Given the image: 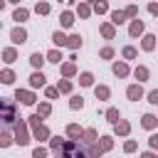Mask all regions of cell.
<instances>
[{
    "label": "cell",
    "mask_w": 158,
    "mask_h": 158,
    "mask_svg": "<svg viewBox=\"0 0 158 158\" xmlns=\"http://www.w3.org/2000/svg\"><path fill=\"white\" fill-rule=\"evenodd\" d=\"M54 156L57 158H89L86 156V146L81 143V141H64L62 143V148L59 151H54Z\"/></svg>",
    "instance_id": "obj_1"
},
{
    "label": "cell",
    "mask_w": 158,
    "mask_h": 158,
    "mask_svg": "<svg viewBox=\"0 0 158 158\" xmlns=\"http://www.w3.org/2000/svg\"><path fill=\"white\" fill-rule=\"evenodd\" d=\"M15 121H17V106L10 99H2L0 96V131L15 126Z\"/></svg>",
    "instance_id": "obj_2"
},
{
    "label": "cell",
    "mask_w": 158,
    "mask_h": 158,
    "mask_svg": "<svg viewBox=\"0 0 158 158\" xmlns=\"http://www.w3.org/2000/svg\"><path fill=\"white\" fill-rule=\"evenodd\" d=\"M15 143H17V146H27V143H30L27 121H15Z\"/></svg>",
    "instance_id": "obj_3"
},
{
    "label": "cell",
    "mask_w": 158,
    "mask_h": 158,
    "mask_svg": "<svg viewBox=\"0 0 158 158\" xmlns=\"http://www.w3.org/2000/svg\"><path fill=\"white\" fill-rule=\"evenodd\" d=\"M15 99H17L22 106H35V101H37V96H35L30 89H15Z\"/></svg>",
    "instance_id": "obj_4"
},
{
    "label": "cell",
    "mask_w": 158,
    "mask_h": 158,
    "mask_svg": "<svg viewBox=\"0 0 158 158\" xmlns=\"http://www.w3.org/2000/svg\"><path fill=\"white\" fill-rule=\"evenodd\" d=\"M143 30H146V25H143V20H131V25H128V37H141L143 35Z\"/></svg>",
    "instance_id": "obj_5"
},
{
    "label": "cell",
    "mask_w": 158,
    "mask_h": 158,
    "mask_svg": "<svg viewBox=\"0 0 158 158\" xmlns=\"http://www.w3.org/2000/svg\"><path fill=\"white\" fill-rule=\"evenodd\" d=\"M10 40H12V44H25V42H27V32H25L22 27H12Z\"/></svg>",
    "instance_id": "obj_6"
},
{
    "label": "cell",
    "mask_w": 158,
    "mask_h": 158,
    "mask_svg": "<svg viewBox=\"0 0 158 158\" xmlns=\"http://www.w3.org/2000/svg\"><path fill=\"white\" fill-rule=\"evenodd\" d=\"M44 84H47V77L35 69V72L30 74V86H32V89H40V86H44Z\"/></svg>",
    "instance_id": "obj_7"
},
{
    "label": "cell",
    "mask_w": 158,
    "mask_h": 158,
    "mask_svg": "<svg viewBox=\"0 0 158 158\" xmlns=\"http://www.w3.org/2000/svg\"><path fill=\"white\" fill-rule=\"evenodd\" d=\"M126 96H128V101H138V99H143V86H141V84H131V86L126 89Z\"/></svg>",
    "instance_id": "obj_8"
},
{
    "label": "cell",
    "mask_w": 158,
    "mask_h": 158,
    "mask_svg": "<svg viewBox=\"0 0 158 158\" xmlns=\"http://www.w3.org/2000/svg\"><path fill=\"white\" fill-rule=\"evenodd\" d=\"M114 133H116V136H128V133H131V123H128L126 118H118V121L114 123Z\"/></svg>",
    "instance_id": "obj_9"
},
{
    "label": "cell",
    "mask_w": 158,
    "mask_h": 158,
    "mask_svg": "<svg viewBox=\"0 0 158 158\" xmlns=\"http://www.w3.org/2000/svg\"><path fill=\"white\" fill-rule=\"evenodd\" d=\"M32 136H35L37 141H49V136H52V133H49V128H47L44 123H37V126L32 128Z\"/></svg>",
    "instance_id": "obj_10"
},
{
    "label": "cell",
    "mask_w": 158,
    "mask_h": 158,
    "mask_svg": "<svg viewBox=\"0 0 158 158\" xmlns=\"http://www.w3.org/2000/svg\"><path fill=\"white\" fill-rule=\"evenodd\" d=\"M84 146H91V143H96L99 141V133H96V128H84V133H81V138H79Z\"/></svg>",
    "instance_id": "obj_11"
},
{
    "label": "cell",
    "mask_w": 158,
    "mask_h": 158,
    "mask_svg": "<svg viewBox=\"0 0 158 158\" xmlns=\"http://www.w3.org/2000/svg\"><path fill=\"white\" fill-rule=\"evenodd\" d=\"M141 126L148 128V131H153V128L158 126V116H153V114H143V116H141Z\"/></svg>",
    "instance_id": "obj_12"
},
{
    "label": "cell",
    "mask_w": 158,
    "mask_h": 158,
    "mask_svg": "<svg viewBox=\"0 0 158 158\" xmlns=\"http://www.w3.org/2000/svg\"><path fill=\"white\" fill-rule=\"evenodd\" d=\"M94 96H96L99 101H106V99L111 96V89H109L106 84H99V86H94Z\"/></svg>",
    "instance_id": "obj_13"
},
{
    "label": "cell",
    "mask_w": 158,
    "mask_h": 158,
    "mask_svg": "<svg viewBox=\"0 0 158 158\" xmlns=\"http://www.w3.org/2000/svg\"><path fill=\"white\" fill-rule=\"evenodd\" d=\"M81 133H84V128H81L79 123H69V126H67V136H69L72 141H79Z\"/></svg>",
    "instance_id": "obj_14"
},
{
    "label": "cell",
    "mask_w": 158,
    "mask_h": 158,
    "mask_svg": "<svg viewBox=\"0 0 158 158\" xmlns=\"http://www.w3.org/2000/svg\"><path fill=\"white\" fill-rule=\"evenodd\" d=\"M30 64H32L37 72H42V64H44V54H42V52H32V54H30Z\"/></svg>",
    "instance_id": "obj_15"
},
{
    "label": "cell",
    "mask_w": 158,
    "mask_h": 158,
    "mask_svg": "<svg viewBox=\"0 0 158 158\" xmlns=\"http://www.w3.org/2000/svg\"><path fill=\"white\" fill-rule=\"evenodd\" d=\"M111 69H114V74H116V77H121V79H123V77H128V72H131L126 62H114V67H111Z\"/></svg>",
    "instance_id": "obj_16"
},
{
    "label": "cell",
    "mask_w": 158,
    "mask_h": 158,
    "mask_svg": "<svg viewBox=\"0 0 158 158\" xmlns=\"http://www.w3.org/2000/svg\"><path fill=\"white\" fill-rule=\"evenodd\" d=\"M99 32H101L106 40H114V37H116V27H114L111 22H104V25L99 27Z\"/></svg>",
    "instance_id": "obj_17"
},
{
    "label": "cell",
    "mask_w": 158,
    "mask_h": 158,
    "mask_svg": "<svg viewBox=\"0 0 158 158\" xmlns=\"http://www.w3.org/2000/svg\"><path fill=\"white\" fill-rule=\"evenodd\" d=\"M141 47H143L146 52L156 49V35H143V37H141Z\"/></svg>",
    "instance_id": "obj_18"
},
{
    "label": "cell",
    "mask_w": 158,
    "mask_h": 158,
    "mask_svg": "<svg viewBox=\"0 0 158 158\" xmlns=\"http://www.w3.org/2000/svg\"><path fill=\"white\" fill-rule=\"evenodd\" d=\"M64 57H62V49H49L47 54H44V62H52V64H59Z\"/></svg>",
    "instance_id": "obj_19"
},
{
    "label": "cell",
    "mask_w": 158,
    "mask_h": 158,
    "mask_svg": "<svg viewBox=\"0 0 158 158\" xmlns=\"http://www.w3.org/2000/svg\"><path fill=\"white\" fill-rule=\"evenodd\" d=\"M133 77H136V79H138V84H141V81H146V79L151 77V72H148V67H143V64H138V67L133 69Z\"/></svg>",
    "instance_id": "obj_20"
},
{
    "label": "cell",
    "mask_w": 158,
    "mask_h": 158,
    "mask_svg": "<svg viewBox=\"0 0 158 158\" xmlns=\"http://www.w3.org/2000/svg\"><path fill=\"white\" fill-rule=\"evenodd\" d=\"M109 17H111V25H114V27L126 22V17H123V10H111V12H109Z\"/></svg>",
    "instance_id": "obj_21"
},
{
    "label": "cell",
    "mask_w": 158,
    "mask_h": 158,
    "mask_svg": "<svg viewBox=\"0 0 158 158\" xmlns=\"http://www.w3.org/2000/svg\"><path fill=\"white\" fill-rule=\"evenodd\" d=\"M27 17H30V10H25V7H17V10L12 12V20H15L17 25H20V22H25Z\"/></svg>",
    "instance_id": "obj_22"
},
{
    "label": "cell",
    "mask_w": 158,
    "mask_h": 158,
    "mask_svg": "<svg viewBox=\"0 0 158 158\" xmlns=\"http://www.w3.org/2000/svg\"><path fill=\"white\" fill-rule=\"evenodd\" d=\"M59 22H62V27H72V25H74V12L64 10V12L59 15Z\"/></svg>",
    "instance_id": "obj_23"
},
{
    "label": "cell",
    "mask_w": 158,
    "mask_h": 158,
    "mask_svg": "<svg viewBox=\"0 0 158 158\" xmlns=\"http://www.w3.org/2000/svg\"><path fill=\"white\" fill-rule=\"evenodd\" d=\"M17 59V52H15V47H7V49H2V62L5 64H12Z\"/></svg>",
    "instance_id": "obj_24"
},
{
    "label": "cell",
    "mask_w": 158,
    "mask_h": 158,
    "mask_svg": "<svg viewBox=\"0 0 158 158\" xmlns=\"http://www.w3.org/2000/svg\"><path fill=\"white\" fill-rule=\"evenodd\" d=\"M74 74H77L74 62H64V64H62V77H64V79H69V77H74Z\"/></svg>",
    "instance_id": "obj_25"
},
{
    "label": "cell",
    "mask_w": 158,
    "mask_h": 158,
    "mask_svg": "<svg viewBox=\"0 0 158 158\" xmlns=\"http://www.w3.org/2000/svg\"><path fill=\"white\" fill-rule=\"evenodd\" d=\"M91 12H96V15H104V12H109V2H106V0H96V2L91 5Z\"/></svg>",
    "instance_id": "obj_26"
},
{
    "label": "cell",
    "mask_w": 158,
    "mask_h": 158,
    "mask_svg": "<svg viewBox=\"0 0 158 158\" xmlns=\"http://www.w3.org/2000/svg\"><path fill=\"white\" fill-rule=\"evenodd\" d=\"M77 15H79L81 20H86V17L91 15V5H89V2H79V7H77Z\"/></svg>",
    "instance_id": "obj_27"
},
{
    "label": "cell",
    "mask_w": 158,
    "mask_h": 158,
    "mask_svg": "<svg viewBox=\"0 0 158 158\" xmlns=\"http://www.w3.org/2000/svg\"><path fill=\"white\" fill-rule=\"evenodd\" d=\"M52 42H54L57 47H67V35L57 30V32H52Z\"/></svg>",
    "instance_id": "obj_28"
},
{
    "label": "cell",
    "mask_w": 158,
    "mask_h": 158,
    "mask_svg": "<svg viewBox=\"0 0 158 158\" xmlns=\"http://www.w3.org/2000/svg\"><path fill=\"white\" fill-rule=\"evenodd\" d=\"M79 84L81 86H94V74L91 72H81L79 74Z\"/></svg>",
    "instance_id": "obj_29"
},
{
    "label": "cell",
    "mask_w": 158,
    "mask_h": 158,
    "mask_svg": "<svg viewBox=\"0 0 158 158\" xmlns=\"http://www.w3.org/2000/svg\"><path fill=\"white\" fill-rule=\"evenodd\" d=\"M57 91L59 94H72V81L69 79H59L57 81Z\"/></svg>",
    "instance_id": "obj_30"
},
{
    "label": "cell",
    "mask_w": 158,
    "mask_h": 158,
    "mask_svg": "<svg viewBox=\"0 0 158 158\" xmlns=\"http://www.w3.org/2000/svg\"><path fill=\"white\" fill-rule=\"evenodd\" d=\"M49 114H52V104H49V101H42V104L37 106V116L44 118V116H49Z\"/></svg>",
    "instance_id": "obj_31"
},
{
    "label": "cell",
    "mask_w": 158,
    "mask_h": 158,
    "mask_svg": "<svg viewBox=\"0 0 158 158\" xmlns=\"http://www.w3.org/2000/svg\"><path fill=\"white\" fill-rule=\"evenodd\" d=\"M96 143H99V148L106 153V151H111V146H114V138H111V136H101Z\"/></svg>",
    "instance_id": "obj_32"
},
{
    "label": "cell",
    "mask_w": 158,
    "mask_h": 158,
    "mask_svg": "<svg viewBox=\"0 0 158 158\" xmlns=\"http://www.w3.org/2000/svg\"><path fill=\"white\" fill-rule=\"evenodd\" d=\"M86 156H89V158H101L104 151L99 148V143H91V146H86Z\"/></svg>",
    "instance_id": "obj_33"
},
{
    "label": "cell",
    "mask_w": 158,
    "mask_h": 158,
    "mask_svg": "<svg viewBox=\"0 0 158 158\" xmlns=\"http://www.w3.org/2000/svg\"><path fill=\"white\" fill-rule=\"evenodd\" d=\"M12 141H15V138L7 133V128H2V131H0V148H7V146H12Z\"/></svg>",
    "instance_id": "obj_34"
},
{
    "label": "cell",
    "mask_w": 158,
    "mask_h": 158,
    "mask_svg": "<svg viewBox=\"0 0 158 158\" xmlns=\"http://www.w3.org/2000/svg\"><path fill=\"white\" fill-rule=\"evenodd\" d=\"M67 47H69V49H79V47H81V37H79V35H69V37H67Z\"/></svg>",
    "instance_id": "obj_35"
},
{
    "label": "cell",
    "mask_w": 158,
    "mask_h": 158,
    "mask_svg": "<svg viewBox=\"0 0 158 158\" xmlns=\"http://www.w3.org/2000/svg\"><path fill=\"white\" fill-rule=\"evenodd\" d=\"M121 54H123V59H136V57H138V52H136L133 44H126V47L121 49Z\"/></svg>",
    "instance_id": "obj_36"
},
{
    "label": "cell",
    "mask_w": 158,
    "mask_h": 158,
    "mask_svg": "<svg viewBox=\"0 0 158 158\" xmlns=\"http://www.w3.org/2000/svg\"><path fill=\"white\" fill-rule=\"evenodd\" d=\"M118 118H121V114H118V109H116V106H109V109H106V121H111V123H116Z\"/></svg>",
    "instance_id": "obj_37"
},
{
    "label": "cell",
    "mask_w": 158,
    "mask_h": 158,
    "mask_svg": "<svg viewBox=\"0 0 158 158\" xmlns=\"http://www.w3.org/2000/svg\"><path fill=\"white\" fill-rule=\"evenodd\" d=\"M0 81H2V84H12V81H15V72H12V69H2V72H0Z\"/></svg>",
    "instance_id": "obj_38"
},
{
    "label": "cell",
    "mask_w": 158,
    "mask_h": 158,
    "mask_svg": "<svg viewBox=\"0 0 158 158\" xmlns=\"http://www.w3.org/2000/svg\"><path fill=\"white\" fill-rule=\"evenodd\" d=\"M69 109H74V111L84 109V99H81V96H72V99H69Z\"/></svg>",
    "instance_id": "obj_39"
},
{
    "label": "cell",
    "mask_w": 158,
    "mask_h": 158,
    "mask_svg": "<svg viewBox=\"0 0 158 158\" xmlns=\"http://www.w3.org/2000/svg\"><path fill=\"white\" fill-rule=\"evenodd\" d=\"M62 143H64V138H62V136H49V148H52V151H59V148H62Z\"/></svg>",
    "instance_id": "obj_40"
},
{
    "label": "cell",
    "mask_w": 158,
    "mask_h": 158,
    "mask_svg": "<svg viewBox=\"0 0 158 158\" xmlns=\"http://www.w3.org/2000/svg\"><path fill=\"white\" fill-rule=\"evenodd\" d=\"M35 12H37V15H49V5H47V2H42V0H37Z\"/></svg>",
    "instance_id": "obj_41"
},
{
    "label": "cell",
    "mask_w": 158,
    "mask_h": 158,
    "mask_svg": "<svg viewBox=\"0 0 158 158\" xmlns=\"http://www.w3.org/2000/svg\"><path fill=\"white\" fill-rule=\"evenodd\" d=\"M123 17H131V20H136V17H138V7H136V5H128V7L123 10Z\"/></svg>",
    "instance_id": "obj_42"
},
{
    "label": "cell",
    "mask_w": 158,
    "mask_h": 158,
    "mask_svg": "<svg viewBox=\"0 0 158 158\" xmlns=\"http://www.w3.org/2000/svg\"><path fill=\"white\" fill-rule=\"evenodd\" d=\"M47 153H49V151H47L44 146H37V148L32 151V158H47Z\"/></svg>",
    "instance_id": "obj_43"
},
{
    "label": "cell",
    "mask_w": 158,
    "mask_h": 158,
    "mask_svg": "<svg viewBox=\"0 0 158 158\" xmlns=\"http://www.w3.org/2000/svg\"><path fill=\"white\" fill-rule=\"evenodd\" d=\"M99 57H101V59H111V57H114V47H101Z\"/></svg>",
    "instance_id": "obj_44"
},
{
    "label": "cell",
    "mask_w": 158,
    "mask_h": 158,
    "mask_svg": "<svg viewBox=\"0 0 158 158\" xmlns=\"http://www.w3.org/2000/svg\"><path fill=\"white\" fill-rule=\"evenodd\" d=\"M44 96H47V99H57V96H59L57 86H44Z\"/></svg>",
    "instance_id": "obj_45"
},
{
    "label": "cell",
    "mask_w": 158,
    "mask_h": 158,
    "mask_svg": "<svg viewBox=\"0 0 158 158\" xmlns=\"http://www.w3.org/2000/svg\"><path fill=\"white\" fill-rule=\"evenodd\" d=\"M123 151H126V153H133V151H136V141H133V138H128V141L123 143Z\"/></svg>",
    "instance_id": "obj_46"
},
{
    "label": "cell",
    "mask_w": 158,
    "mask_h": 158,
    "mask_svg": "<svg viewBox=\"0 0 158 158\" xmlns=\"http://www.w3.org/2000/svg\"><path fill=\"white\" fill-rule=\"evenodd\" d=\"M148 146H151V151H158V133H151V138H148Z\"/></svg>",
    "instance_id": "obj_47"
},
{
    "label": "cell",
    "mask_w": 158,
    "mask_h": 158,
    "mask_svg": "<svg viewBox=\"0 0 158 158\" xmlns=\"http://www.w3.org/2000/svg\"><path fill=\"white\" fill-rule=\"evenodd\" d=\"M27 123L35 128V126H37V123H42V121H40V116H37V114H32V116H27Z\"/></svg>",
    "instance_id": "obj_48"
},
{
    "label": "cell",
    "mask_w": 158,
    "mask_h": 158,
    "mask_svg": "<svg viewBox=\"0 0 158 158\" xmlns=\"http://www.w3.org/2000/svg\"><path fill=\"white\" fill-rule=\"evenodd\" d=\"M148 101H151V104H158V89L148 91Z\"/></svg>",
    "instance_id": "obj_49"
},
{
    "label": "cell",
    "mask_w": 158,
    "mask_h": 158,
    "mask_svg": "<svg viewBox=\"0 0 158 158\" xmlns=\"http://www.w3.org/2000/svg\"><path fill=\"white\" fill-rule=\"evenodd\" d=\"M148 12L158 17V2H148Z\"/></svg>",
    "instance_id": "obj_50"
},
{
    "label": "cell",
    "mask_w": 158,
    "mask_h": 158,
    "mask_svg": "<svg viewBox=\"0 0 158 158\" xmlns=\"http://www.w3.org/2000/svg\"><path fill=\"white\" fill-rule=\"evenodd\" d=\"M141 158H156V153L153 151H146V153H141Z\"/></svg>",
    "instance_id": "obj_51"
},
{
    "label": "cell",
    "mask_w": 158,
    "mask_h": 158,
    "mask_svg": "<svg viewBox=\"0 0 158 158\" xmlns=\"http://www.w3.org/2000/svg\"><path fill=\"white\" fill-rule=\"evenodd\" d=\"M62 2H64V5H72V2H74V0H62Z\"/></svg>",
    "instance_id": "obj_52"
},
{
    "label": "cell",
    "mask_w": 158,
    "mask_h": 158,
    "mask_svg": "<svg viewBox=\"0 0 158 158\" xmlns=\"http://www.w3.org/2000/svg\"><path fill=\"white\" fill-rule=\"evenodd\" d=\"M2 7H5V0H0V12H2Z\"/></svg>",
    "instance_id": "obj_53"
},
{
    "label": "cell",
    "mask_w": 158,
    "mask_h": 158,
    "mask_svg": "<svg viewBox=\"0 0 158 158\" xmlns=\"http://www.w3.org/2000/svg\"><path fill=\"white\" fill-rule=\"evenodd\" d=\"M7 2H15V5H20V0H7Z\"/></svg>",
    "instance_id": "obj_54"
},
{
    "label": "cell",
    "mask_w": 158,
    "mask_h": 158,
    "mask_svg": "<svg viewBox=\"0 0 158 158\" xmlns=\"http://www.w3.org/2000/svg\"><path fill=\"white\" fill-rule=\"evenodd\" d=\"M86 2H96V0H86Z\"/></svg>",
    "instance_id": "obj_55"
},
{
    "label": "cell",
    "mask_w": 158,
    "mask_h": 158,
    "mask_svg": "<svg viewBox=\"0 0 158 158\" xmlns=\"http://www.w3.org/2000/svg\"><path fill=\"white\" fill-rule=\"evenodd\" d=\"M0 30H2V22H0Z\"/></svg>",
    "instance_id": "obj_56"
}]
</instances>
